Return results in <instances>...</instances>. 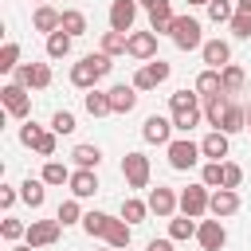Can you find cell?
I'll list each match as a JSON object with an SVG mask.
<instances>
[{
  "label": "cell",
  "instance_id": "cell-1",
  "mask_svg": "<svg viewBox=\"0 0 251 251\" xmlns=\"http://www.w3.org/2000/svg\"><path fill=\"white\" fill-rule=\"evenodd\" d=\"M169 39H173L180 51H200V47H204V24H200L196 16H176Z\"/></svg>",
  "mask_w": 251,
  "mask_h": 251
},
{
  "label": "cell",
  "instance_id": "cell-2",
  "mask_svg": "<svg viewBox=\"0 0 251 251\" xmlns=\"http://www.w3.org/2000/svg\"><path fill=\"white\" fill-rule=\"evenodd\" d=\"M165 157H169V169L188 173V169H196V161H200L204 153H200V141H192V137H173V141L165 145Z\"/></svg>",
  "mask_w": 251,
  "mask_h": 251
},
{
  "label": "cell",
  "instance_id": "cell-3",
  "mask_svg": "<svg viewBox=\"0 0 251 251\" xmlns=\"http://www.w3.org/2000/svg\"><path fill=\"white\" fill-rule=\"evenodd\" d=\"M0 102H4V114L8 118H27L31 114V94L20 82H4L0 86Z\"/></svg>",
  "mask_w": 251,
  "mask_h": 251
},
{
  "label": "cell",
  "instance_id": "cell-4",
  "mask_svg": "<svg viewBox=\"0 0 251 251\" xmlns=\"http://www.w3.org/2000/svg\"><path fill=\"white\" fill-rule=\"evenodd\" d=\"M208 204H212V188H208V184H188V188H180V216L200 220V216H208Z\"/></svg>",
  "mask_w": 251,
  "mask_h": 251
},
{
  "label": "cell",
  "instance_id": "cell-5",
  "mask_svg": "<svg viewBox=\"0 0 251 251\" xmlns=\"http://www.w3.org/2000/svg\"><path fill=\"white\" fill-rule=\"evenodd\" d=\"M149 173H153V169H149V157H145V153L133 149V153L122 157V176H126L129 188H149Z\"/></svg>",
  "mask_w": 251,
  "mask_h": 251
},
{
  "label": "cell",
  "instance_id": "cell-6",
  "mask_svg": "<svg viewBox=\"0 0 251 251\" xmlns=\"http://www.w3.org/2000/svg\"><path fill=\"white\" fill-rule=\"evenodd\" d=\"M12 75H16L12 82H20V86H27V90H47V86H51V67H47V63H20Z\"/></svg>",
  "mask_w": 251,
  "mask_h": 251
},
{
  "label": "cell",
  "instance_id": "cell-7",
  "mask_svg": "<svg viewBox=\"0 0 251 251\" xmlns=\"http://www.w3.org/2000/svg\"><path fill=\"white\" fill-rule=\"evenodd\" d=\"M59 235H63V224H59V220H31V224H27V235H24V243H31V247L39 251V247H51V243H59Z\"/></svg>",
  "mask_w": 251,
  "mask_h": 251
},
{
  "label": "cell",
  "instance_id": "cell-8",
  "mask_svg": "<svg viewBox=\"0 0 251 251\" xmlns=\"http://www.w3.org/2000/svg\"><path fill=\"white\" fill-rule=\"evenodd\" d=\"M149 212L153 216H161V220H173L176 216V208H180V192H173V188H165V184H157V188H149Z\"/></svg>",
  "mask_w": 251,
  "mask_h": 251
},
{
  "label": "cell",
  "instance_id": "cell-9",
  "mask_svg": "<svg viewBox=\"0 0 251 251\" xmlns=\"http://www.w3.org/2000/svg\"><path fill=\"white\" fill-rule=\"evenodd\" d=\"M173 133H176V126H173V118H165V114H149L145 126H141V137H145L149 145H169Z\"/></svg>",
  "mask_w": 251,
  "mask_h": 251
},
{
  "label": "cell",
  "instance_id": "cell-10",
  "mask_svg": "<svg viewBox=\"0 0 251 251\" xmlns=\"http://www.w3.org/2000/svg\"><path fill=\"white\" fill-rule=\"evenodd\" d=\"M137 0H114L110 4V31H122V35H129L133 31V20H137Z\"/></svg>",
  "mask_w": 251,
  "mask_h": 251
},
{
  "label": "cell",
  "instance_id": "cell-11",
  "mask_svg": "<svg viewBox=\"0 0 251 251\" xmlns=\"http://www.w3.org/2000/svg\"><path fill=\"white\" fill-rule=\"evenodd\" d=\"M126 55H129V59H141V63L157 59V31H129Z\"/></svg>",
  "mask_w": 251,
  "mask_h": 251
},
{
  "label": "cell",
  "instance_id": "cell-12",
  "mask_svg": "<svg viewBox=\"0 0 251 251\" xmlns=\"http://www.w3.org/2000/svg\"><path fill=\"white\" fill-rule=\"evenodd\" d=\"M196 243H200L204 251H224V243H227L224 224H220V220H200V227H196Z\"/></svg>",
  "mask_w": 251,
  "mask_h": 251
},
{
  "label": "cell",
  "instance_id": "cell-13",
  "mask_svg": "<svg viewBox=\"0 0 251 251\" xmlns=\"http://www.w3.org/2000/svg\"><path fill=\"white\" fill-rule=\"evenodd\" d=\"M200 59H204L212 71H224V67L231 63V43H227V39H204Z\"/></svg>",
  "mask_w": 251,
  "mask_h": 251
},
{
  "label": "cell",
  "instance_id": "cell-14",
  "mask_svg": "<svg viewBox=\"0 0 251 251\" xmlns=\"http://www.w3.org/2000/svg\"><path fill=\"white\" fill-rule=\"evenodd\" d=\"M208 212H212L216 220H227V216H235V212H239V192H235V188H216V192H212V204H208Z\"/></svg>",
  "mask_w": 251,
  "mask_h": 251
},
{
  "label": "cell",
  "instance_id": "cell-15",
  "mask_svg": "<svg viewBox=\"0 0 251 251\" xmlns=\"http://www.w3.org/2000/svg\"><path fill=\"white\" fill-rule=\"evenodd\" d=\"M98 192V173L94 169H75L71 173V196L75 200H90Z\"/></svg>",
  "mask_w": 251,
  "mask_h": 251
},
{
  "label": "cell",
  "instance_id": "cell-16",
  "mask_svg": "<svg viewBox=\"0 0 251 251\" xmlns=\"http://www.w3.org/2000/svg\"><path fill=\"white\" fill-rule=\"evenodd\" d=\"M31 24H35V31L55 35V31L63 27V12H59V8H51V4H39V8H35V16H31Z\"/></svg>",
  "mask_w": 251,
  "mask_h": 251
},
{
  "label": "cell",
  "instance_id": "cell-17",
  "mask_svg": "<svg viewBox=\"0 0 251 251\" xmlns=\"http://www.w3.org/2000/svg\"><path fill=\"white\" fill-rule=\"evenodd\" d=\"M227 149H231V137H227L224 129H212V133L200 141V153H204L208 161H224V157H227Z\"/></svg>",
  "mask_w": 251,
  "mask_h": 251
},
{
  "label": "cell",
  "instance_id": "cell-18",
  "mask_svg": "<svg viewBox=\"0 0 251 251\" xmlns=\"http://www.w3.org/2000/svg\"><path fill=\"white\" fill-rule=\"evenodd\" d=\"M173 4L169 0H157L153 8H149V31H157V35H169L173 31Z\"/></svg>",
  "mask_w": 251,
  "mask_h": 251
},
{
  "label": "cell",
  "instance_id": "cell-19",
  "mask_svg": "<svg viewBox=\"0 0 251 251\" xmlns=\"http://www.w3.org/2000/svg\"><path fill=\"white\" fill-rule=\"evenodd\" d=\"M106 94H110V110H114V114H129V110L137 106V90H133V86H126V82L110 86Z\"/></svg>",
  "mask_w": 251,
  "mask_h": 251
},
{
  "label": "cell",
  "instance_id": "cell-20",
  "mask_svg": "<svg viewBox=\"0 0 251 251\" xmlns=\"http://www.w3.org/2000/svg\"><path fill=\"white\" fill-rule=\"evenodd\" d=\"M102 239H106V247L126 251V247H129V239H133V227H129V224L118 216V220H110V227H106V235H102Z\"/></svg>",
  "mask_w": 251,
  "mask_h": 251
},
{
  "label": "cell",
  "instance_id": "cell-21",
  "mask_svg": "<svg viewBox=\"0 0 251 251\" xmlns=\"http://www.w3.org/2000/svg\"><path fill=\"white\" fill-rule=\"evenodd\" d=\"M200 98H216V94H224V78H220V71H212V67H204L200 75H196V86H192Z\"/></svg>",
  "mask_w": 251,
  "mask_h": 251
},
{
  "label": "cell",
  "instance_id": "cell-22",
  "mask_svg": "<svg viewBox=\"0 0 251 251\" xmlns=\"http://www.w3.org/2000/svg\"><path fill=\"white\" fill-rule=\"evenodd\" d=\"M20 200H24L27 208H43V200H47V184H43V176H27V180L20 184Z\"/></svg>",
  "mask_w": 251,
  "mask_h": 251
},
{
  "label": "cell",
  "instance_id": "cell-23",
  "mask_svg": "<svg viewBox=\"0 0 251 251\" xmlns=\"http://www.w3.org/2000/svg\"><path fill=\"white\" fill-rule=\"evenodd\" d=\"M102 75L94 71V63L90 59H82V63H75L71 67V86H78V90H94V82H98Z\"/></svg>",
  "mask_w": 251,
  "mask_h": 251
},
{
  "label": "cell",
  "instance_id": "cell-24",
  "mask_svg": "<svg viewBox=\"0 0 251 251\" xmlns=\"http://www.w3.org/2000/svg\"><path fill=\"white\" fill-rule=\"evenodd\" d=\"M227 106H231V98H227V94H216V98H204V122H208L212 129H220V122H224V114H227Z\"/></svg>",
  "mask_w": 251,
  "mask_h": 251
},
{
  "label": "cell",
  "instance_id": "cell-25",
  "mask_svg": "<svg viewBox=\"0 0 251 251\" xmlns=\"http://www.w3.org/2000/svg\"><path fill=\"white\" fill-rule=\"evenodd\" d=\"M82 106H86V114H90V118H106V114H114V110H110V94H106V90H86V94H82Z\"/></svg>",
  "mask_w": 251,
  "mask_h": 251
},
{
  "label": "cell",
  "instance_id": "cell-26",
  "mask_svg": "<svg viewBox=\"0 0 251 251\" xmlns=\"http://www.w3.org/2000/svg\"><path fill=\"white\" fill-rule=\"evenodd\" d=\"M71 161H75V169H98L102 165V149L98 145H75Z\"/></svg>",
  "mask_w": 251,
  "mask_h": 251
},
{
  "label": "cell",
  "instance_id": "cell-27",
  "mask_svg": "<svg viewBox=\"0 0 251 251\" xmlns=\"http://www.w3.org/2000/svg\"><path fill=\"white\" fill-rule=\"evenodd\" d=\"M196 227H200V224H196L192 216H173V220H169V239H173V243L196 239Z\"/></svg>",
  "mask_w": 251,
  "mask_h": 251
},
{
  "label": "cell",
  "instance_id": "cell-28",
  "mask_svg": "<svg viewBox=\"0 0 251 251\" xmlns=\"http://www.w3.org/2000/svg\"><path fill=\"white\" fill-rule=\"evenodd\" d=\"M200 94L196 90H176V94H169V114H184V110H200Z\"/></svg>",
  "mask_w": 251,
  "mask_h": 251
},
{
  "label": "cell",
  "instance_id": "cell-29",
  "mask_svg": "<svg viewBox=\"0 0 251 251\" xmlns=\"http://www.w3.org/2000/svg\"><path fill=\"white\" fill-rule=\"evenodd\" d=\"M220 129L231 137V133H239V129H247V106H227V114H224V122H220Z\"/></svg>",
  "mask_w": 251,
  "mask_h": 251
},
{
  "label": "cell",
  "instance_id": "cell-30",
  "mask_svg": "<svg viewBox=\"0 0 251 251\" xmlns=\"http://www.w3.org/2000/svg\"><path fill=\"white\" fill-rule=\"evenodd\" d=\"M39 176H43L47 188H51V184H71V169H67L63 161H55V157L43 161V173H39Z\"/></svg>",
  "mask_w": 251,
  "mask_h": 251
},
{
  "label": "cell",
  "instance_id": "cell-31",
  "mask_svg": "<svg viewBox=\"0 0 251 251\" xmlns=\"http://www.w3.org/2000/svg\"><path fill=\"white\" fill-rule=\"evenodd\" d=\"M59 31H67L71 39L86 35V16H82L78 8H63V27H59Z\"/></svg>",
  "mask_w": 251,
  "mask_h": 251
},
{
  "label": "cell",
  "instance_id": "cell-32",
  "mask_svg": "<svg viewBox=\"0 0 251 251\" xmlns=\"http://www.w3.org/2000/svg\"><path fill=\"white\" fill-rule=\"evenodd\" d=\"M110 220H114V216H106V212H86V216H82V231H86L90 239H102L106 227H110Z\"/></svg>",
  "mask_w": 251,
  "mask_h": 251
},
{
  "label": "cell",
  "instance_id": "cell-33",
  "mask_svg": "<svg viewBox=\"0 0 251 251\" xmlns=\"http://www.w3.org/2000/svg\"><path fill=\"white\" fill-rule=\"evenodd\" d=\"M220 78H224V94H239V90H243V82H247L243 67H235V63H227V67L220 71Z\"/></svg>",
  "mask_w": 251,
  "mask_h": 251
},
{
  "label": "cell",
  "instance_id": "cell-34",
  "mask_svg": "<svg viewBox=\"0 0 251 251\" xmlns=\"http://www.w3.org/2000/svg\"><path fill=\"white\" fill-rule=\"evenodd\" d=\"M145 216H149V204H145V200H137V196L122 200V220H126L129 227H133V224H141Z\"/></svg>",
  "mask_w": 251,
  "mask_h": 251
},
{
  "label": "cell",
  "instance_id": "cell-35",
  "mask_svg": "<svg viewBox=\"0 0 251 251\" xmlns=\"http://www.w3.org/2000/svg\"><path fill=\"white\" fill-rule=\"evenodd\" d=\"M71 35L67 31H55V35H47V59H67L71 55Z\"/></svg>",
  "mask_w": 251,
  "mask_h": 251
},
{
  "label": "cell",
  "instance_id": "cell-36",
  "mask_svg": "<svg viewBox=\"0 0 251 251\" xmlns=\"http://www.w3.org/2000/svg\"><path fill=\"white\" fill-rule=\"evenodd\" d=\"M169 118H173L176 133H184V137H188V133L200 126V118H204V106H200V110H184V114H169Z\"/></svg>",
  "mask_w": 251,
  "mask_h": 251
},
{
  "label": "cell",
  "instance_id": "cell-37",
  "mask_svg": "<svg viewBox=\"0 0 251 251\" xmlns=\"http://www.w3.org/2000/svg\"><path fill=\"white\" fill-rule=\"evenodd\" d=\"M200 184H208L212 192L224 188V161H204V169H200Z\"/></svg>",
  "mask_w": 251,
  "mask_h": 251
},
{
  "label": "cell",
  "instance_id": "cell-38",
  "mask_svg": "<svg viewBox=\"0 0 251 251\" xmlns=\"http://www.w3.org/2000/svg\"><path fill=\"white\" fill-rule=\"evenodd\" d=\"M82 216H86V212H82V204H78L75 196H71V200H63V204H59V212H55V220H59L63 227H67V224H82Z\"/></svg>",
  "mask_w": 251,
  "mask_h": 251
},
{
  "label": "cell",
  "instance_id": "cell-39",
  "mask_svg": "<svg viewBox=\"0 0 251 251\" xmlns=\"http://www.w3.org/2000/svg\"><path fill=\"white\" fill-rule=\"evenodd\" d=\"M126 47H129V35H122V31H102V51L114 59V55H126Z\"/></svg>",
  "mask_w": 251,
  "mask_h": 251
},
{
  "label": "cell",
  "instance_id": "cell-40",
  "mask_svg": "<svg viewBox=\"0 0 251 251\" xmlns=\"http://www.w3.org/2000/svg\"><path fill=\"white\" fill-rule=\"evenodd\" d=\"M231 16H235L231 0H208V20L212 24H231Z\"/></svg>",
  "mask_w": 251,
  "mask_h": 251
},
{
  "label": "cell",
  "instance_id": "cell-41",
  "mask_svg": "<svg viewBox=\"0 0 251 251\" xmlns=\"http://www.w3.org/2000/svg\"><path fill=\"white\" fill-rule=\"evenodd\" d=\"M51 129H55L59 137H67V133H75V129H78V122H75V114H71V110H55V114H51Z\"/></svg>",
  "mask_w": 251,
  "mask_h": 251
},
{
  "label": "cell",
  "instance_id": "cell-42",
  "mask_svg": "<svg viewBox=\"0 0 251 251\" xmlns=\"http://www.w3.org/2000/svg\"><path fill=\"white\" fill-rule=\"evenodd\" d=\"M16 67H20V43H16V39H8V43L0 47V71L8 75V71H16Z\"/></svg>",
  "mask_w": 251,
  "mask_h": 251
},
{
  "label": "cell",
  "instance_id": "cell-43",
  "mask_svg": "<svg viewBox=\"0 0 251 251\" xmlns=\"http://www.w3.org/2000/svg\"><path fill=\"white\" fill-rule=\"evenodd\" d=\"M0 235H4L8 243H16V239H24V235H27V224H20L16 216H4V220H0Z\"/></svg>",
  "mask_w": 251,
  "mask_h": 251
},
{
  "label": "cell",
  "instance_id": "cell-44",
  "mask_svg": "<svg viewBox=\"0 0 251 251\" xmlns=\"http://www.w3.org/2000/svg\"><path fill=\"white\" fill-rule=\"evenodd\" d=\"M141 67L153 75V82H157V86H161V82H169V75H173V67H169L161 55H157V59H149V63H141Z\"/></svg>",
  "mask_w": 251,
  "mask_h": 251
},
{
  "label": "cell",
  "instance_id": "cell-45",
  "mask_svg": "<svg viewBox=\"0 0 251 251\" xmlns=\"http://www.w3.org/2000/svg\"><path fill=\"white\" fill-rule=\"evenodd\" d=\"M55 149H59V133H55V129H43V137L35 141V153L51 161V157H55Z\"/></svg>",
  "mask_w": 251,
  "mask_h": 251
},
{
  "label": "cell",
  "instance_id": "cell-46",
  "mask_svg": "<svg viewBox=\"0 0 251 251\" xmlns=\"http://www.w3.org/2000/svg\"><path fill=\"white\" fill-rule=\"evenodd\" d=\"M227 27H231V35H235V39H251V16H247V12H235Z\"/></svg>",
  "mask_w": 251,
  "mask_h": 251
},
{
  "label": "cell",
  "instance_id": "cell-47",
  "mask_svg": "<svg viewBox=\"0 0 251 251\" xmlns=\"http://www.w3.org/2000/svg\"><path fill=\"white\" fill-rule=\"evenodd\" d=\"M43 137V126H35V122H27V126H20V145H27V149H35V141Z\"/></svg>",
  "mask_w": 251,
  "mask_h": 251
},
{
  "label": "cell",
  "instance_id": "cell-48",
  "mask_svg": "<svg viewBox=\"0 0 251 251\" xmlns=\"http://www.w3.org/2000/svg\"><path fill=\"white\" fill-rule=\"evenodd\" d=\"M243 184V169L235 161H224V188H239Z\"/></svg>",
  "mask_w": 251,
  "mask_h": 251
},
{
  "label": "cell",
  "instance_id": "cell-49",
  "mask_svg": "<svg viewBox=\"0 0 251 251\" xmlns=\"http://www.w3.org/2000/svg\"><path fill=\"white\" fill-rule=\"evenodd\" d=\"M86 59H90V63H94V71H98V75H102V78H106V75H110V71H114V59H110V55H106V51H98V55H86Z\"/></svg>",
  "mask_w": 251,
  "mask_h": 251
},
{
  "label": "cell",
  "instance_id": "cell-50",
  "mask_svg": "<svg viewBox=\"0 0 251 251\" xmlns=\"http://www.w3.org/2000/svg\"><path fill=\"white\" fill-rule=\"evenodd\" d=\"M16 200H20V192H16V188H12V184H0V208H4V212H8V208H12V204H16Z\"/></svg>",
  "mask_w": 251,
  "mask_h": 251
},
{
  "label": "cell",
  "instance_id": "cell-51",
  "mask_svg": "<svg viewBox=\"0 0 251 251\" xmlns=\"http://www.w3.org/2000/svg\"><path fill=\"white\" fill-rule=\"evenodd\" d=\"M145 251H173V239H149Z\"/></svg>",
  "mask_w": 251,
  "mask_h": 251
},
{
  "label": "cell",
  "instance_id": "cell-52",
  "mask_svg": "<svg viewBox=\"0 0 251 251\" xmlns=\"http://www.w3.org/2000/svg\"><path fill=\"white\" fill-rule=\"evenodd\" d=\"M235 12H247L251 16V0H235Z\"/></svg>",
  "mask_w": 251,
  "mask_h": 251
},
{
  "label": "cell",
  "instance_id": "cell-53",
  "mask_svg": "<svg viewBox=\"0 0 251 251\" xmlns=\"http://www.w3.org/2000/svg\"><path fill=\"white\" fill-rule=\"evenodd\" d=\"M12 251H35L31 243H12Z\"/></svg>",
  "mask_w": 251,
  "mask_h": 251
},
{
  "label": "cell",
  "instance_id": "cell-54",
  "mask_svg": "<svg viewBox=\"0 0 251 251\" xmlns=\"http://www.w3.org/2000/svg\"><path fill=\"white\" fill-rule=\"evenodd\" d=\"M137 4H141V8H145V12H149V8H153V4H157V0H137Z\"/></svg>",
  "mask_w": 251,
  "mask_h": 251
},
{
  "label": "cell",
  "instance_id": "cell-55",
  "mask_svg": "<svg viewBox=\"0 0 251 251\" xmlns=\"http://www.w3.org/2000/svg\"><path fill=\"white\" fill-rule=\"evenodd\" d=\"M200 4H204V8H208V0H188V8H200Z\"/></svg>",
  "mask_w": 251,
  "mask_h": 251
},
{
  "label": "cell",
  "instance_id": "cell-56",
  "mask_svg": "<svg viewBox=\"0 0 251 251\" xmlns=\"http://www.w3.org/2000/svg\"><path fill=\"white\" fill-rule=\"evenodd\" d=\"M247 129H251V106H247Z\"/></svg>",
  "mask_w": 251,
  "mask_h": 251
},
{
  "label": "cell",
  "instance_id": "cell-57",
  "mask_svg": "<svg viewBox=\"0 0 251 251\" xmlns=\"http://www.w3.org/2000/svg\"><path fill=\"white\" fill-rule=\"evenodd\" d=\"M39 4H47V0H35V8H39Z\"/></svg>",
  "mask_w": 251,
  "mask_h": 251
},
{
  "label": "cell",
  "instance_id": "cell-58",
  "mask_svg": "<svg viewBox=\"0 0 251 251\" xmlns=\"http://www.w3.org/2000/svg\"><path fill=\"white\" fill-rule=\"evenodd\" d=\"M110 251H114V247H110Z\"/></svg>",
  "mask_w": 251,
  "mask_h": 251
}]
</instances>
